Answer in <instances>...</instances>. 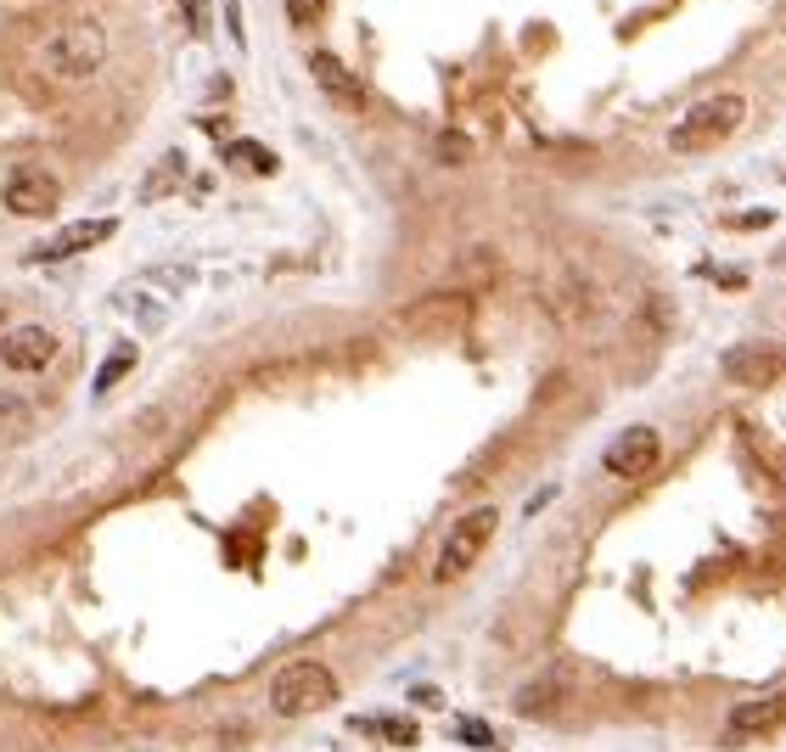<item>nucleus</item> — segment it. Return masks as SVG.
Instances as JSON below:
<instances>
[{"label":"nucleus","instance_id":"f257e3e1","mask_svg":"<svg viewBox=\"0 0 786 752\" xmlns=\"http://www.w3.org/2000/svg\"><path fill=\"white\" fill-rule=\"evenodd\" d=\"M40 68L62 85H84V79H96L108 68V29L96 18H68L45 34L40 45Z\"/></svg>","mask_w":786,"mask_h":752},{"label":"nucleus","instance_id":"f03ea898","mask_svg":"<svg viewBox=\"0 0 786 752\" xmlns=\"http://www.w3.org/2000/svg\"><path fill=\"white\" fill-rule=\"evenodd\" d=\"M742 124H747V96H736V91L703 96V102H691V107L674 119V130H668V152H680V157L708 152V146L731 141Z\"/></svg>","mask_w":786,"mask_h":752},{"label":"nucleus","instance_id":"7ed1b4c3","mask_svg":"<svg viewBox=\"0 0 786 752\" xmlns=\"http://www.w3.org/2000/svg\"><path fill=\"white\" fill-rule=\"evenodd\" d=\"M331 702H337V680H331L326 662L298 657V662L276 668V680H270V713L276 719H304V713H320Z\"/></svg>","mask_w":786,"mask_h":752},{"label":"nucleus","instance_id":"20e7f679","mask_svg":"<svg viewBox=\"0 0 786 752\" xmlns=\"http://www.w3.org/2000/svg\"><path fill=\"white\" fill-rule=\"evenodd\" d=\"M494 528H500V512H494V506H472V512L450 528L439 562H432V584H456V578H467V573L478 567V556L489 550Z\"/></svg>","mask_w":786,"mask_h":752},{"label":"nucleus","instance_id":"39448f33","mask_svg":"<svg viewBox=\"0 0 786 752\" xmlns=\"http://www.w3.org/2000/svg\"><path fill=\"white\" fill-rule=\"evenodd\" d=\"M0 203H7V214H18V219H51L57 203H62V186L45 169H12Z\"/></svg>","mask_w":786,"mask_h":752},{"label":"nucleus","instance_id":"423d86ee","mask_svg":"<svg viewBox=\"0 0 786 752\" xmlns=\"http://www.w3.org/2000/svg\"><path fill=\"white\" fill-rule=\"evenodd\" d=\"M663 461V439H657V427H624L613 444H606V455H601V466L613 472V477H646L652 466Z\"/></svg>","mask_w":786,"mask_h":752},{"label":"nucleus","instance_id":"0eeeda50","mask_svg":"<svg viewBox=\"0 0 786 752\" xmlns=\"http://www.w3.org/2000/svg\"><path fill=\"white\" fill-rule=\"evenodd\" d=\"M57 360V331L51 326H12L0 338V365L18 371V377H34Z\"/></svg>","mask_w":786,"mask_h":752},{"label":"nucleus","instance_id":"6e6552de","mask_svg":"<svg viewBox=\"0 0 786 752\" xmlns=\"http://www.w3.org/2000/svg\"><path fill=\"white\" fill-rule=\"evenodd\" d=\"M719 371H725L736 388H764V382H775V377L786 371V354H780L775 343H736V349H725Z\"/></svg>","mask_w":786,"mask_h":752},{"label":"nucleus","instance_id":"1a4fd4ad","mask_svg":"<svg viewBox=\"0 0 786 752\" xmlns=\"http://www.w3.org/2000/svg\"><path fill=\"white\" fill-rule=\"evenodd\" d=\"M780 724H786V691H764V697L731 708L725 741H758V735H775Z\"/></svg>","mask_w":786,"mask_h":752},{"label":"nucleus","instance_id":"9d476101","mask_svg":"<svg viewBox=\"0 0 786 752\" xmlns=\"http://www.w3.org/2000/svg\"><path fill=\"white\" fill-rule=\"evenodd\" d=\"M119 230V219H79V225H68V230H57V236H45L34 254H29V265H57V259H73V254H91L96 241H108Z\"/></svg>","mask_w":786,"mask_h":752},{"label":"nucleus","instance_id":"9b49d317","mask_svg":"<svg viewBox=\"0 0 786 752\" xmlns=\"http://www.w3.org/2000/svg\"><path fill=\"white\" fill-rule=\"evenodd\" d=\"M309 73H315V85L337 102V107H366V85H360V73H348L343 56L331 51H309Z\"/></svg>","mask_w":786,"mask_h":752},{"label":"nucleus","instance_id":"f8f14e48","mask_svg":"<svg viewBox=\"0 0 786 752\" xmlns=\"http://www.w3.org/2000/svg\"><path fill=\"white\" fill-rule=\"evenodd\" d=\"M421 320H467V298H427V303H410L405 315H399V326H410V331H421Z\"/></svg>","mask_w":786,"mask_h":752},{"label":"nucleus","instance_id":"ddd939ff","mask_svg":"<svg viewBox=\"0 0 786 752\" xmlns=\"http://www.w3.org/2000/svg\"><path fill=\"white\" fill-rule=\"evenodd\" d=\"M225 163H231V169H247V175H276V152H265L258 141H231Z\"/></svg>","mask_w":786,"mask_h":752},{"label":"nucleus","instance_id":"4468645a","mask_svg":"<svg viewBox=\"0 0 786 752\" xmlns=\"http://www.w3.org/2000/svg\"><path fill=\"white\" fill-rule=\"evenodd\" d=\"M557 702H562V691H557L551 680H545V686H522V691H517V713H522V719H551V713H557Z\"/></svg>","mask_w":786,"mask_h":752},{"label":"nucleus","instance_id":"2eb2a0df","mask_svg":"<svg viewBox=\"0 0 786 752\" xmlns=\"http://www.w3.org/2000/svg\"><path fill=\"white\" fill-rule=\"evenodd\" d=\"M135 365V349L130 343H119L113 354H108V365H102V377H96V393H113L119 382H124V371Z\"/></svg>","mask_w":786,"mask_h":752},{"label":"nucleus","instance_id":"dca6fc26","mask_svg":"<svg viewBox=\"0 0 786 752\" xmlns=\"http://www.w3.org/2000/svg\"><path fill=\"white\" fill-rule=\"evenodd\" d=\"M287 18H293L298 29H309V23L326 18V0H287Z\"/></svg>","mask_w":786,"mask_h":752},{"label":"nucleus","instance_id":"f3484780","mask_svg":"<svg viewBox=\"0 0 786 752\" xmlns=\"http://www.w3.org/2000/svg\"><path fill=\"white\" fill-rule=\"evenodd\" d=\"M439 157H456V163H461V157H467V141H461V135H445V141H439Z\"/></svg>","mask_w":786,"mask_h":752},{"label":"nucleus","instance_id":"a211bd4d","mask_svg":"<svg viewBox=\"0 0 786 752\" xmlns=\"http://www.w3.org/2000/svg\"><path fill=\"white\" fill-rule=\"evenodd\" d=\"M769 219H775V214H769V208H753V214H742V219H736V225H742V230H758V225H769Z\"/></svg>","mask_w":786,"mask_h":752},{"label":"nucleus","instance_id":"6ab92c4d","mask_svg":"<svg viewBox=\"0 0 786 752\" xmlns=\"http://www.w3.org/2000/svg\"><path fill=\"white\" fill-rule=\"evenodd\" d=\"M0 320H7V303H0Z\"/></svg>","mask_w":786,"mask_h":752}]
</instances>
